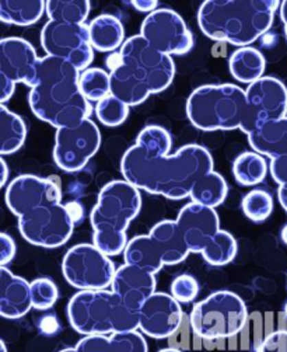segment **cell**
Here are the masks:
<instances>
[{
  "label": "cell",
  "instance_id": "cell-1",
  "mask_svg": "<svg viewBox=\"0 0 287 352\" xmlns=\"http://www.w3.org/2000/svg\"><path fill=\"white\" fill-rule=\"evenodd\" d=\"M168 131L159 125L143 128L136 144L122 156L124 180L153 195L172 201L191 195L202 175L213 171V157L200 145H185L174 155Z\"/></svg>",
  "mask_w": 287,
  "mask_h": 352
},
{
  "label": "cell",
  "instance_id": "cell-2",
  "mask_svg": "<svg viewBox=\"0 0 287 352\" xmlns=\"http://www.w3.org/2000/svg\"><path fill=\"white\" fill-rule=\"evenodd\" d=\"M80 70L54 56L40 58L28 102L41 121L59 128L76 126L90 118L91 102L80 90Z\"/></svg>",
  "mask_w": 287,
  "mask_h": 352
},
{
  "label": "cell",
  "instance_id": "cell-3",
  "mask_svg": "<svg viewBox=\"0 0 287 352\" xmlns=\"http://www.w3.org/2000/svg\"><path fill=\"white\" fill-rule=\"evenodd\" d=\"M279 9L276 0H206L199 8L198 23L207 38L244 48L269 31Z\"/></svg>",
  "mask_w": 287,
  "mask_h": 352
},
{
  "label": "cell",
  "instance_id": "cell-4",
  "mask_svg": "<svg viewBox=\"0 0 287 352\" xmlns=\"http://www.w3.org/2000/svg\"><path fill=\"white\" fill-rule=\"evenodd\" d=\"M136 187L125 180H115L104 186L97 204L91 209L93 244L105 256L114 257L125 252L128 245L126 229L141 208V195Z\"/></svg>",
  "mask_w": 287,
  "mask_h": 352
},
{
  "label": "cell",
  "instance_id": "cell-5",
  "mask_svg": "<svg viewBox=\"0 0 287 352\" xmlns=\"http://www.w3.org/2000/svg\"><path fill=\"white\" fill-rule=\"evenodd\" d=\"M66 311L70 326L84 337L137 331L140 327L139 311L126 307L113 291H79L70 298Z\"/></svg>",
  "mask_w": 287,
  "mask_h": 352
},
{
  "label": "cell",
  "instance_id": "cell-6",
  "mask_svg": "<svg viewBox=\"0 0 287 352\" xmlns=\"http://www.w3.org/2000/svg\"><path fill=\"white\" fill-rule=\"evenodd\" d=\"M191 124L202 131H248L245 90L236 85H206L195 89L187 101Z\"/></svg>",
  "mask_w": 287,
  "mask_h": 352
},
{
  "label": "cell",
  "instance_id": "cell-7",
  "mask_svg": "<svg viewBox=\"0 0 287 352\" xmlns=\"http://www.w3.org/2000/svg\"><path fill=\"white\" fill-rule=\"evenodd\" d=\"M248 309L230 291H218L198 302L191 311V327L203 340H222L237 336L246 324Z\"/></svg>",
  "mask_w": 287,
  "mask_h": 352
},
{
  "label": "cell",
  "instance_id": "cell-8",
  "mask_svg": "<svg viewBox=\"0 0 287 352\" xmlns=\"http://www.w3.org/2000/svg\"><path fill=\"white\" fill-rule=\"evenodd\" d=\"M62 272L67 283L79 291H104L113 285L115 265L94 244L71 248L63 257Z\"/></svg>",
  "mask_w": 287,
  "mask_h": 352
},
{
  "label": "cell",
  "instance_id": "cell-9",
  "mask_svg": "<svg viewBox=\"0 0 287 352\" xmlns=\"http://www.w3.org/2000/svg\"><path fill=\"white\" fill-rule=\"evenodd\" d=\"M75 223L67 205L51 204L35 208L31 212L20 217L19 230L34 245L56 249L69 241Z\"/></svg>",
  "mask_w": 287,
  "mask_h": 352
},
{
  "label": "cell",
  "instance_id": "cell-10",
  "mask_svg": "<svg viewBox=\"0 0 287 352\" xmlns=\"http://www.w3.org/2000/svg\"><path fill=\"white\" fill-rule=\"evenodd\" d=\"M122 62L143 82L152 94L161 93L172 83L175 65L171 56L154 50L141 35H133L121 47Z\"/></svg>",
  "mask_w": 287,
  "mask_h": 352
},
{
  "label": "cell",
  "instance_id": "cell-11",
  "mask_svg": "<svg viewBox=\"0 0 287 352\" xmlns=\"http://www.w3.org/2000/svg\"><path fill=\"white\" fill-rule=\"evenodd\" d=\"M41 45L48 56L66 60L79 70L89 69L94 58L89 24L49 20L41 31Z\"/></svg>",
  "mask_w": 287,
  "mask_h": 352
},
{
  "label": "cell",
  "instance_id": "cell-12",
  "mask_svg": "<svg viewBox=\"0 0 287 352\" xmlns=\"http://www.w3.org/2000/svg\"><path fill=\"white\" fill-rule=\"evenodd\" d=\"M100 146V129L89 118L76 126L56 129L54 160L60 170L75 173L89 163Z\"/></svg>",
  "mask_w": 287,
  "mask_h": 352
},
{
  "label": "cell",
  "instance_id": "cell-13",
  "mask_svg": "<svg viewBox=\"0 0 287 352\" xmlns=\"http://www.w3.org/2000/svg\"><path fill=\"white\" fill-rule=\"evenodd\" d=\"M140 35L164 55H184L194 47V37L183 17L171 9H157L146 16Z\"/></svg>",
  "mask_w": 287,
  "mask_h": 352
},
{
  "label": "cell",
  "instance_id": "cell-14",
  "mask_svg": "<svg viewBox=\"0 0 287 352\" xmlns=\"http://www.w3.org/2000/svg\"><path fill=\"white\" fill-rule=\"evenodd\" d=\"M248 102L246 136L268 121L287 117V89L276 78L264 76L245 90Z\"/></svg>",
  "mask_w": 287,
  "mask_h": 352
},
{
  "label": "cell",
  "instance_id": "cell-15",
  "mask_svg": "<svg viewBox=\"0 0 287 352\" xmlns=\"http://www.w3.org/2000/svg\"><path fill=\"white\" fill-rule=\"evenodd\" d=\"M6 204L12 214L20 218L38 206L62 204V190L54 177L43 179L38 175L24 174L9 184Z\"/></svg>",
  "mask_w": 287,
  "mask_h": 352
},
{
  "label": "cell",
  "instance_id": "cell-16",
  "mask_svg": "<svg viewBox=\"0 0 287 352\" xmlns=\"http://www.w3.org/2000/svg\"><path fill=\"white\" fill-rule=\"evenodd\" d=\"M140 330L148 337L164 340L175 334L183 323V309L172 295L156 292L139 310Z\"/></svg>",
  "mask_w": 287,
  "mask_h": 352
},
{
  "label": "cell",
  "instance_id": "cell-17",
  "mask_svg": "<svg viewBox=\"0 0 287 352\" xmlns=\"http://www.w3.org/2000/svg\"><path fill=\"white\" fill-rule=\"evenodd\" d=\"M176 223L191 253H203L222 230L216 210L195 202L187 204L179 210Z\"/></svg>",
  "mask_w": 287,
  "mask_h": 352
},
{
  "label": "cell",
  "instance_id": "cell-18",
  "mask_svg": "<svg viewBox=\"0 0 287 352\" xmlns=\"http://www.w3.org/2000/svg\"><path fill=\"white\" fill-rule=\"evenodd\" d=\"M40 58L34 47L19 37H9L0 41V75L12 82L32 86L37 75Z\"/></svg>",
  "mask_w": 287,
  "mask_h": 352
},
{
  "label": "cell",
  "instance_id": "cell-19",
  "mask_svg": "<svg viewBox=\"0 0 287 352\" xmlns=\"http://www.w3.org/2000/svg\"><path fill=\"white\" fill-rule=\"evenodd\" d=\"M156 285L154 274L125 264L117 270L111 288L126 307L139 311L143 303L156 294Z\"/></svg>",
  "mask_w": 287,
  "mask_h": 352
},
{
  "label": "cell",
  "instance_id": "cell-20",
  "mask_svg": "<svg viewBox=\"0 0 287 352\" xmlns=\"http://www.w3.org/2000/svg\"><path fill=\"white\" fill-rule=\"evenodd\" d=\"M32 307L31 283L14 275L9 268H0V314L5 319H20Z\"/></svg>",
  "mask_w": 287,
  "mask_h": 352
},
{
  "label": "cell",
  "instance_id": "cell-21",
  "mask_svg": "<svg viewBox=\"0 0 287 352\" xmlns=\"http://www.w3.org/2000/svg\"><path fill=\"white\" fill-rule=\"evenodd\" d=\"M248 142L255 153L271 159L287 153V117L262 124L248 135Z\"/></svg>",
  "mask_w": 287,
  "mask_h": 352
},
{
  "label": "cell",
  "instance_id": "cell-22",
  "mask_svg": "<svg viewBox=\"0 0 287 352\" xmlns=\"http://www.w3.org/2000/svg\"><path fill=\"white\" fill-rule=\"evenodd\" d=\"M149 234L159 245L165 265L183 263L191 253L176 221H161L153 226Z\"/></svg>",
  "mask_w": 287,
  "mask_h": 352
},
{
  "label": "cell",
  "instance_id": "cell-23",
  "mask_svg": "<svg viewBox=\"0 0 287 352\" xmlns=\"http://www.w3.org/2000/svg\"><path fill=\"white\" fill-rule=\"evenodd\" d=\"M89 30L91 45L100 52L115 51L126 41L122 21L113 14L97 16L89 24Z\"/></svg>",
  "mask_w": 287,
  "mask_h": 352
},
{
  "label": "cell",
  "instance_id": "cell-24",
  "mask_svg": "<svg viewBox=\"0 0 287 352\" xmlns=\"http://www.w3.org/2000/svg\"><path fill=\"white\" fill-rule=\"evenodd\" d=\"M111 78V96L117 97L129 107L145 102L152 94L148 86L143 83L132 70L121 62L110 74Z\"/></svg>",
  "mask_w": 287,
  "mask_h": 352
},
{
  "label": "cell",
  "instance_id": "cell-25",
  "mask_svg": "<svg viewBox=\"0 0 287 352\" xmlns=\"http://www.w3.org/2000/svg\"><path fill=\"white\" fill-rule=\"evenodd\" d=\"M125 264L139 267L152 274H157L165 264L163 254L150 234L133 237L124 252Z\"/></svg>",
  "mask_w": 287,
  "mask_h": 352
},
{
  "label": "cell",
  "instance_id": "cell-26",
  "mask_svg": "<svg viewBox=\"0 0 287 352\" xmlns=\"http://www.w3.org/2000/svg\"><path fill=\"white\" fill-rule=\"evenodd\" d=\"M229 65L233 78L249 86L264 78L262 75L265 72L266 62L264 55L257 48L244 47L231 54Z\"/></svg>",
  "mask_w": 287,
  "mask_h": 352
},
{
  "label": "cell",
  "instance_id": "cell-27",
  "mask_svg": "<svg viewBox=\"0 0 287 352\" xmlns=\"http://www.w3.org/2000/svg\"><path fill=\"white\" fill-rule=\"evenodd\" d=\"M27 128L21 117L10 111L6 105L0 107V153L3 156L16 153L23 148Z\"/></svg>",
  "mask_w": 287,
  "mask_h": 352
},
{
  "label": "cell",
  "instance_id": "cell-28",
  "mask_svg": "<svg viewBox=\"0 0 287 352\" xmlns=\"http://www.w3.org/2000/svg\"><path fill=\"white\" fill-rule=\"evenodd\" d=\"M227 183L223 179V175L213 170L202 175L195 183L190 198L195 204L214 209L225 202L227 197Z\"/></svg>",
  "mask_w": 287,
  "mask_h": 352
},
{
  "label": "cell",
  "instance_id": "cell-29",
  "mask_svg": "<svg viewBox=\"0 0 287 352\" xmlns=\"http://www.w3.org/2000/svg\"><path fill=\"white\" fill-rule=\"evenodd\" d=\"M47 13V2H0V20L6 24L27 27L37 23Z\"/></svg>",
  "mask_w": 287,
  "mask_h": 352
},
{
  "label": "cell",
  "instance_id": "cell-30",
  "mask_svg": "<svg viewBox=\"0 0 287 352\" xmlns=\"http://www.w3.org/2000/svg\"><path fill=\"white\" fill-rule=\"evenodd\" d=\"M233 174L241 186H255L266 177L268 163L255 152H245L234 160Z\"/></svg>",
  "mask_w": 287,
  "mask_h": 352
},
{
  "label": "cell",
  "instance_id": "cell-31",
  "mask_svg": "<svg viewBox=\"0 0 287 352\" xmlns=\"http://www.w3.org/2000/svg\"><path fill=\"white\" fill-rule=\"evenodd\" d=\"M91 5L87 0H71V2H47V14L49 20L67 24H86Z\"/></svg>",
  "mask_w": 287,
  "mask_h": 352
},
{
  "label": "cell",
  "instance_id": "cell-32",
  "mask_svg": "<svg viewBox=\"0 0 287 352\" xmlns=\"http://www.w3.org/2000/svg\"><path fill=\"white\" fill-rule=\"evenodd\" d=\"M80 90L83 96L91 102L111 96V78L104 69L89 67L80 74Z\"/></svg>",
  "mask_w": 287,
  "mask_h": 352
},
{
  "label": "cell",
  "instance_id": "cell-33",
  "mask_svg": "<svg viewBox=\"0 0 287 352\" xmlns=\"http://www.w3.org/2000/svg\"><path fill=\"white\" fill-rule=\"evenodd\" d=\"M237 241L229 232L220 230L207 248L203 250V258L211 265H226L231 263L237 256Z\"/></svg>",
  "mask_w": 287,
  "mask_h": 352
},
{
  "label": "cell",
  "instance_id": "cell-34",
  "mask_svg": "<svg viewBox=\"0 0 287 352\" xmlns=\"http://www.w3.org/2000/svg\"><path fill=\"white\" fill-rule=\"evenodd\" d=\"M242 210L253 222H264L273 210V198L264 190H253L242 198Z\"/></svg>",
  "mask_w": 287,
  "mask_h": 352
},
{
  "label": "cell",
  "instance_id": "cell-35",
  "mask_svg": "<svg viewBox=\"0 0 287 352\" xmlns=\"http://www.w3.org/2000/svg\"><path fill=\"white\" fill-rule=\"evenodd\" d=\"M95 116L105 126H119L129 116V105L114 96H108L97 102Z\"/></svg>",
  "mask_w": 287,
  "mask_h": 352
},
{
  "label": "cell",
  "instance_id": "cell-36",
  "mask_svg": "<svg viewBox=\"0 0 287 352\" xmlns=\"http://www.w3.org/2000/svg\"><path fill=\"white\" fill-rule=\"evenodd\" d=\"M31 296L34 309L47 310L56 303L59 298V291L52 279L37 278L31 283Z\"/></svg>",
  "mask_w": 287,
  "mask_h": 352
},
{
  "label": "cell",
  "instance_id": "cell-37",
  "mask_svg": "<svg viewBox=\"0 0 287 352\" xmlns=\"http://www.w3.org/2000/svg\"><path fill=\"white\" fill-rule=\"evenodd\" d=\"M113 352H149L146 338L139 331L114 333L110 336Z\"/></svg>",
  "mask_w": 287,
  "mask_h": 352
},
{
  "label": "cell",
  "instance_id": "cell-38",
  "mask_svg": "<svg viewBox=\"0 0 287 352\" xmlns=\"http://www.w3.org/2000/svg\"><path fill=\"white\" fill-rule=\"evenodd\" d=\"M199 294L198 280L188 275L183 274L176 276L171 284V295L179 303H191Z\"/></svg>",
  "mask_w": 287,
  "mask_h": 352
},
{
  "label": "cell",
  "instance_id": "cell-39",
  "mask_svg": "<svg viewBox=\"0 0 287 352\" xmlns=\"http://www.w3.org/2000/svg\"><path fill=\"white\" fill-rule=\"evenodd\" d=\"M75 348L78 352H113L110 337L106 336H87Z\"/></svg>",
  "mask_w": 287,
  "mask_h": 352
},
{
  "label": "cell",
  "instance_id": "cell-40",
  "mask_svg": "<svg viewBox=\"0 0 287 352\" xmlns=\"http://www.w3.org/2000/svg\"><path fill=\"white\" fill-rule=\"evenodd\" d=\"M258 352H287V330H277L266 336Z\"/></svg>",
  "mask_w": 287,
  "mask_h": 352
},
{
  "label": "cell",
  "instance_id": "cell-41",
  "mask_svg": "<svg viewBox=\"0 0 287 352\" xmlns=\"http://www.w3.org/2000/svg\"><path fill=\"white\" fill-rule=\"evenodd\" d=\"M269 171L272 179L280 186L287 184V153L271 159Z\"/></svg>",
  "mask_w": 287,
  "mask_h": 352
},
{
  "label": "cell",
  "instance_id": "cell-42",
  "mask_svg": "<svg viewBox=\"0 0 287 352\" xmlns=\"http://www.w3.org/2000/svg\"><path fill=\"white\" fill-rule=\"evenodd\" d=\"M16 254V243L14 240L8 234H0V264L5 267L8 263H10L14 258Z\"/></svg>",
  "mask_w": 287,
  "mask_h": 352
},
{
  "label": "cell",
  "instance_id": "cell-43",
  "mask_svg": "<svg viewBox=\"0 0 287 352\" xmlns=\"http://www.w3.org/2000/svg\"><path fill=\"white\" fill-rule=\"evenodd\" d=\"M14 89H16L14 82H12L3 75H0V102H2V105H6V102L12 98Z\"/></svg>",
  "mask_w": 287,
  "mask_h": 352
},
{
  "label": "cell",
  "instance_id": "cell-44",
  "mask_svg": "<svg viewBox=\"0 0 287 352\" xmlns=\"http://www.w3.org/2000/svg\"><path fill=\"white\" fill-rule=\"evenodd\" d=\"M130 5L135 10L148 14L156 12L159 8V2H156V0H135V2H130Z\"/></svg>",
  "mask_w": 287,
  "mask_h": 352
},
{
  "label": "cell",
  "instance_id": "cell-45",
  "mask_svg": "<svg viewBox=\"0 0 287 352\" xmlns=\"http://www.w3.org/2000/svg\"><path fill=\"white\" fill-rule=\"evenodd\" d=\"M40 327H41V330H43L44 333L52 334V333L58 331L59 324H58V322L55 320V318H52V316H48V318H44V319L41 320Z\"/></svg>",
  "mask_w": 287,
  "mask_h": 352
},
{
  "label": "cell",
  "instance_id": "cell-46",
  "mask_svg": "<svg viewBox=\"0 0 287 352\" xmlns=\"http://www.w3.org/2000/svg\"><path fill=\"white\" fill-rule=\"evenodd\" d=\"M277 197H279L280 205L283 206V209L287 212V184L279 187V190H277Z\"/></svg>",
  "mask_w": 287,
  "mask_h": 352
},
{
  "label": "cell",
  "instance_id": "cell-47",
  "mask_svg": "<svg viewBox=\"0 0 287 352\" xmlns=\"http://www.w3.org/2000/svg\"><path fill=\"white\" fill-rule=\"evenodd\" d=\"M280 19L283 21V25H284V32H286V40H287V0L286 2H282L280 3Z\"/></svg>",
  "mask_w": 287,
  "mask_h": 352
},
{
  "label": "cell",
  "instance_id": "cell-48",
  "mask_svg": "<svg viewBox=\"0 0 287 352\" xmlns=\"http://www.w3.org/2000/svg\"><path fill=\"white\" fill-rule=\"evenodd\" d=\"M0 164H2V182H0V186L5 187L8 183V175H9V167L5 159H0Z\"/></svg>",
  "mask_w": 287,
  "mask_h": 352
},
{
  "label": "cell",
  "instance_id": "cell-49",
  "mask_svg": "<svg viewBox=\"0 0 287 352\" xmlns=\"http://www.w3.org/2000/svg\"><path fill=\"white\" fill-rule=\"evenodd\" d=\"M280 237H282L283 243L287 244V225H284V226L282 228V230H280Z\"/></svg>",
  "mask_w": 287,
  "mask_h": 352
},
{
  "label": "cell",
  "instance_id": "cell-50",
  "mask_svg": "<svg viewBox=\"0 0 287 352\" xmlns=\"http://www.w3.org/2000/svg\"><path fill=\"white\" fill-rule=\"evenodd\" d=\"M159 352H183V351L175 349V348H165V349H161V351H159Z\"/></svg>",
  "mask_w": 287,
  "mask_h": 352
},
{
  "label": "cell",
  "instance_id": "cell-51",
  "mask_svg": "<svg viewBox=\"0 0 287 352\" xmlns=\"http://www.w3.org/2000/svg\"><path fill=\"white\" fill-rule=\"evenodd\" d=\"M0 351H2V352H8V348H6V344H5L3 340L0 341Z\"/></svg>",
  "mask_w": 287,
  "mask_h": 352
},
{
  "label": "cell",
  "instance_id": "cell-52",
  "mask_svg": "<svg viewBox=\"0 0 287 352\" xmlns=\"http://www.w3.org/2000/svg\"><path fill=\"white\" fill-rule=\"evenodd\" d=\"M59 352H78V351H76V348H66V349H62Z\"/></svg>",
  "mask_w": 287,
  "mask_h": 352
},
{
  "label": "cell",
  "instance_id": "cell-53",
  "mask_svg": "<svg viewBox=\"0 0 287 352\" xmlns=\"http://www.w3.org/2000/svg\"><path fill=\"white\" fill-rule=\"evenodd\" d=\"M286 313H287V305H286Z\"/></svg>",
  "mask_w": 287,
  "mask_h": 352
}]
</instances>
